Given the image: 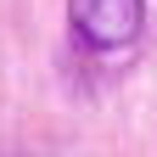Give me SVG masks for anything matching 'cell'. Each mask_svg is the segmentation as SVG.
Instances as JSON below:
<instances>
[{
  "label": "cell",
  "mask_w": 157,
  "mask_h": 157,
  "mask_svg": "<svg viewBox=\"0 0 157 157\" xmlns=\"http://www.w3.org/2000/svg\"><path fill=\"white\" fill-rule=\"evenodd\" d=\"M67 28L84 51L118 56L146 34V0H67Z\"/></svg>",
  "instance_id": "1"
}]
</instances>
